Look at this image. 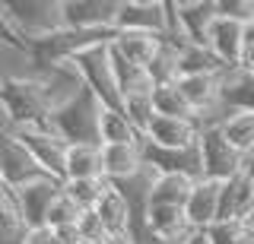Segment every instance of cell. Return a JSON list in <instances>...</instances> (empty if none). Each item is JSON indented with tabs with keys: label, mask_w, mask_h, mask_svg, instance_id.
<instances>
[{
	"label": "cell",
	"mask_w": 254,
	"mask_h": 244,
	"mask_svg": "<svg viewBox=\"0 0 254 244\" xmlns=\"http://www.w3.org/2000/svg\"><path fill=\"white\" fill-rule=\"evenodd\" d=\"M3 45H22L35 51L64 29V0H0Z\"/></svg>",
	"instance_id": "cell-1"
},
{
	"label": "cell",
	"mask_w": 254,
	"mask_h": 244,
	"mask_svg": "<svg viewBox=\"0 0 254 244\" xmlns=\"http://www.w3.org/2000/svg\"><path fill=\"white\" fill-rule=\"evenodd\" d=\"M73 64L83 76L86 89L92 92L95 98L105 108H121V89H118L115 80V64H111V42H99L92 48H83L73 57Z\"/></svg>",
	"instance_id": "cell-2"
},
{
	"label": "cell",
	"mask_w": 254,
	"mask_h": 244,
	"mask_svg": "<svg viewBox=\"0 0 254 244\" xmlns=\"http://www.w3.org/2000/svg\"><path fill=\"white\" fill-rule=\"evenodd\" d=\"M102 101L92 96L89 89H83L79 96L64 105L61 111L51 114V127L61 133L67 143H99V121H102Z\"/></svg>",
	"instance_id": "cell-3"
},
{
	"label": "cell",
	"mask_w": 254,
	"mask_h": 244,
	"mask_svg": "<svg viewBox=\"0 0 254 244\" xmlns=\"http://www.w3.org/2000/svg\"><path fill=\"white\" fill-rule=\"evenodd\" d=\"M3 137H16V140H19V143L38 159V165H42L48 175L58 178V181H64L70 143L51 127V121H48V124H35V127H19V130H13V133H3Z\"/></svg>",
	"instance_id": "cell-4"
},
{
	"label": "cell",
	"mask_w": 254,
	"mask_h": 244,
	"mask_svg": "<svg viewBox=\"0 0 254 244\" xmlns=\"http://www.w3.org/2000/svg\"><path fill=\"white\" fill-rule=\"evenodd\" d=\"M200 162H203V178H213V181H232L235 175H242L245 171V155L238 152V149L226 140V133L222 127H203L200 133Z\"/></svg>",
	"instance_id": "cell-5"
},
{
	"label": "cell",
	"mask_w": 254,
	"mask_h": 244,
	"mask_svg": "<svg viewBox=\"0 0 254 244\" xmlns=\"http://www.w3.org/2000/svg\"><path fill=\"white\" fill-rule=\"evenodd\" d=\"M121 0H64V26L70 32H115Z\"/></svg>",
	"instance_id": "cell-6"
},
{
	"label": "cell",
	"mask_w": 254,
	"mask_h": 244,
	"mask_svg": "<svg viewBox=\"0 0 254 244\" xmlns=\"http://www.w3.org/2000/svg\"><path fill=\"white\" fill-rule=\"evenodd\" d=\"M172 29V10L162 0H121L118 10V29L115 32H153L169 35Z\"/></svg>",
	"instance_id": "cell-7"
},
{
	"label": "cell",
	"mask_w": 254,
	"mask_h": 244,
	"mask_svg": "<svg viewBox=\"0 0 254 244\" xmlns=\"http://www.w3.org/2000/svg\"><path fill=\"white\" fill-rule=\"evenodd\" d=\"M140 222L149 238L159 244H188V238L194 235V225H190L185 206H156V203H149Z\"/></svg>",
	"instance_id": "cell-8"
},
{
	"label": "cell",
	"mask_w": 254,
	"mask_h": 244,
	"mask_svg": "<svg viewBox=\"0 0 254 244\" xmlns=\"http://www.w3.org/2000/svg\"><path fill=\"white\" fill-rule=\"evenodd\" d=\"M38 178H48V171L38 165V159L16 137H3V143H0V184L26 187Z\"/></svg>",
	"instance_id": "cell-9"
},
{
	"label": "cell",
	"mask_w": 254,
	"mask_h": 244,
	"mask_svg": "<svg viewBox=\"0 0 254 244\" xmlns=\"http://www.w3.org/2000/svg\"><path fill=\"white\" fill-rule=\"evenodd\" d=\"M200 133H203V121L197 117H156L149 133L143 137V143H153L159 149H194L200 143Z\"/></svg>",
	"instance_id": "cell-10"
},
{
	"label": "cell",
	"mask_w": 254,
	"mask_h": 244,
	"mask_svg": "<svg viewBox=\"0 0 254 244\" xmlns=\"http://www.w3.org/2000/svg\"><path fill=\"white\" fill-rule=\"evenodd\" d=\"M6 187H10V184H6ZM13 191H16V200H19L22 216H26V225L38 228V225H45V216H48V209H51V203L61 196L64 181L48 175V178L32 181V184H26V187H13Z\"/></svg>",
	"instance_id": "cell-11"
},
{
	"label": "cell",
	"mask_w": 254,
	"mask_h": 244,
	"mask_svg": "<svg viewBox=\"0 0 254 244\" xmlns=\"http://www.w3.org/2000/svg\"><path fill=\"white\" fill-rule=\"evenodd\" d=\"M146 165L156 168L159 175H190L194 181L203 178V162H200V146L194 149H159L153 143H143Z\"/></svg>",
	"instance_id": "cell-12"
},
{
	"label": "cell",
	"mask_w": 254,
	"mask_h": 244,
	"mask_svg": "<svg viewBox=\"0 0 254 244\" xmlns=\"http://www.w3.org/2000/svg\"><path fill=\"white\" fill-rule=\"evenodd\" d=\"M102 168L111 184H127V181L140 178L146 168V155L143 143L137 146H102Z\"/></svg>",
	"instance_id": "cell-13"
},
{
	"label": "cell",
	"mask_w": 254,
	"mask_h": 244,
	"mask_svg": "<svg viewBox=\"0 0 254 244\" xmlns=\"http://www.w3.org/2000/svg\"><path fill=\"white\" fill-rule=\"evenodd\" d=\"M95 212H99V219L105 222V228H108L111 238H115V235H133V225L140 222L133 203L127 200L124 191H121V187H115V184L105 191V196L99 200Z\"/></svg>",
	"instance_id": "cell-14"
},
{
	"label": "cell",
	"mask_w": 254,
	"mask_h": 244,
	"mask_svg": "<svg viewBox=\"0 0 254 244\" xmlns=\"http://www.w3.org/2000/svg\"><path fill=\"white\" fill-rule=\"evenodd\" d=\"M219 196H222V181H213V178H200L194 184V194L188 200V219L194 228H210L219 222Z\"/></svg>",
	"instance_id": "cell-15"
},
{
	"label": "cell",
	"mask_w": 254,
	"mask_h": 244,
	"mask_svg": "<svg viewBox=\"0 0 254 244\" xmlns=\"http://www.w3.org/2000/svg\"><path fill=\"white\" fill-rule=\"evenodd\" d=\"M162 42H165V35H153V32H115L111 48L121 54L124 60L149 70L153 60H156V54L162 51Z\"/></svg>",
	"instance_id": "cell-16"
},
{
	"label": "cell",
	"mask_w": 254,
	"mask_h": 244,
	"mask_svg": "<svg viewBox=\"0 0 254 244\" xmlns=\"http://www.w3.org/2000/svg\"><path fill=\"white\" fill-rule=\"evenodd\" d=\"M210 51L226 67H238L242 64V51H245V26L235 19L219 16L213 32H210Z\"/></svg>",
	"instance_id": "cell-17"
},
{
	"label": "cell",
	"mask_w": 254,
	"mask_h": 244,
	"mask_svg": "<svg viewBox=\"0 0 254 244\" xmlns=\"http://www.w3.org/2000/svg\"><path fill=\"white\" fill-rule=\"evenodd\" d=\"M86 178H105V168H102V146L70 143L64 181H86Z\"/></svg>",
	"instance_id": "cell-18"
},
{
	"label": "cell",
	"mask_w": 254,
	"mask_h": 244,
	"mask_svg": "<svg viewBox=\"0 0 254 244\" xmlns=\"http://www.w3.org/2000/svg\"><path fill=\"white\" fill-rule=\"evenodd\" d=\"M99 143L102 146H137V143H143V137L137 133V127L127 121V114L121 108H102Z\"/></svg>",
	"instance_id": "cell-19"
},
{
	"label": "cell",
	"mask_w": 254,
	"mask_h": 244,
	"mask_svg": "<svg viewBox=\"0 0 254 244\" xmlns=\"http://www.w3.org/2000/svg\"><path fill=\"white\" fill-rule=\"evenodd\" d=\"M222 105L232 111H254V73L232 67L222 73Z\"/></svg>",
	"instance_id": "cell-20"
},
{
	"label": "cell",
	"mask_w": 254,
	"mask_h": 244,
	"mask_svg": "<svg viewBox=\"0 0 254 244\" xmlns=\"http://www.w3.org/2000/svg\"><path fill=\"white\" fill-rule=\"evenodd\" d=\"M194 184L197 181L190 175H159L153 191H149V203H156V206H188Z\"/></svg>",
	"instance_id": "cell-21"
},
{
	"label": "cell",
	"mask_w": 254,
	"mask_h": 244,
	"mask_svg": "<svg viewBox=\"0 0 254 244\" xmlns=\"http://www.w3.org/2000/svg\"><path fill=\"white\" fill-rule=\"evenodd\" d=\"M222 133L242 155H254V111H232L226 108L222 117Z\"/></svg>",
	"instance_id": "cell-22"
},
{
	"label": "cell",
	"mask_w": 254,
	"mask_h": 244,
	"mask_svg": "<svg viewBox=\"0 0 254 244\" xmlns=\"http://www.w3.org/2000/svg\"><path fill=\"white\" fill-rule=\"evenodd\" d=\"M153 105H156V114H159V117H185V121L197 117L194 108L188 105L185 92L178 89V83L156 86V89H153ZM197 121H200V117H197Z\"/></svg>",
	"instance_id": "cell-23"
},
{
	"label": "cell",
	"mask_w": 254,
	"mask_h": 244,
	"mask_svg": "<svg viewBox=\"0 0 254 244\" xmlns=\"http://www.w3.org/2000/svg\"><path fill=\"white\" fill-rule=\"evenodd\" d=\"M111 187L108 178H86V181H64V194L76 203L79 209H95L99 200L105 196V191Z\"/></svg>",
	"instance_id": "cell-24"
},
{
	"label": "cell",
	"mask_w": 254,
	"mask_h": 244,
	"mask_svg": "<svg viewBox=\"0 0 254 244\" xmlns=\"http://www.w3.org/2000/svg\"><path fill=\"white\" fill-rule=\"evenodd\" d=\"M121 111L127 114V121L137 127L140 137H146L149 127H153V121H156V105H153V92H143V96H127L124 98V105H121Z\"/></svg>",
	"instance_id": "cell-25"
},
{
	"label": "cell",
	"mask_w": 254,
	"mask_h": 244,
	"mask_svg": "<svg viewBox=\"0 0 254 244\" xmlns=\"http://www.w3.org/2000/svg\"><path fill=\"white\" fill-rule=\"evenodd\" d=\"M79 216H83V209L61 191V196L51 203V209H48V216H45V225L48 228H67V225H76Z\"/></svg>",
	"instance_id": "cell-26"
},
{
	"label": "cell",
	"mask_w": 254,
	"mask_h": 244,
	"mask_svg": "<svg viewBox=\"0 0 254 244\" xmlns=\"http://www.w3.org/2000/svg\"><path fill=\"white\" fill-rule=\"evenodd\" d=\"M216 10H219V16L235 19L242 26L254 22V0H216Z\"/></svg>",
	"instance_id": "cell-27"
},
{
	"label": "cell",
	"mask_w": 254,
	"mask_h": 244,
	"mask_svg": "<svg viewBox=\"0 0 254 244\" xmlns=\"http://www.w3.org/2000/svg\"><path fill=\"white\" fill-rule=\"evenodd\" d=\"M245 222H216V225H210L206 232H210V241L213 244H238L242 241V235H245Z\"/></svg>",
	"instance_id": "cell-28"
},
{
	"label": "cell",
	"mask_w": 254,
	"mask_h": 244,
	"mask_svg": "<svg viewBox=\"0 0 254 244\" xmlns=\"http://www.w3.org/2000/svg\"><path fill=\"white\" fill-rule=\"evenodd\" d=\"M22 244H64V241L58 238V232H54V228L38 225V228H29V232H26Z\"/></svg>",
	"instance_id": "cell-29"
},
{
	"label": "cell",
	"mask_w": 254,
	"mask_h": 244,
	"mask_svg": "<svg viewBox=\"0 0 254 244\" xmlns=\"http://www.w3.org/2000/svg\"><path fill=\"white\" fill-rule=\"evenodd\" d=\"M245 73H254V22L251 26H245V51H242V64Z\"/></svg>",
	"instance_id": "cell-30"
},
{
	"label": "cell",
	"mask_w": 254,
	"mask_h": 244,
	"mask_svg": "<svg viewBox=\"0 0 254 244\" xmlns=\"http://www.w3.org/2000/svg\"><path fill=\"white\" fill-rule=\"evenodd\" d=\"M188 244H213L210 241V232H206V228H194V235L188 238Z\"/></svg>",
	"instance_id": "cell-31"
},
{
	"label": "cell",
	"mask_w": 254,
	"mask_h": 244,
	"mask_svg": "<svg viewBox=\"0 0 254 244\" xmlns=\"http://www.w3.org/2000/svg\"><path fill=\"white\" fill-rule=\"evenodd\" d=\"M105 244H137V238H133V235H115V238H108Z\"/></svg>",
	"instance_id": "cell-32"
}]
</instances>
